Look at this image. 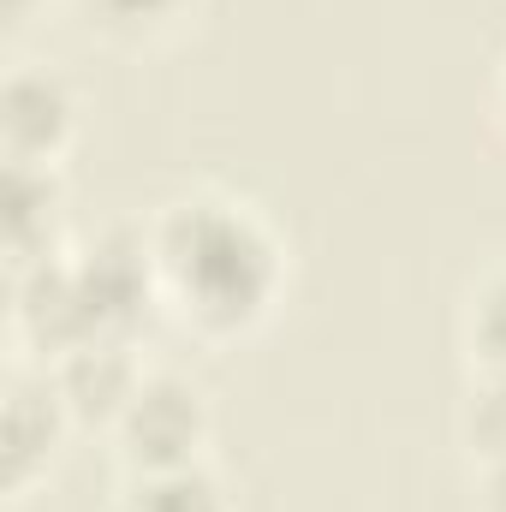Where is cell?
Wrapping results in <instances>:
<instances>
[{
    "label": "cell",
    "mask_w": 506,
    "mask_h": 512,
    "mask_svg": "<svg viewBox=\"0 0 506 512\" xmlns=\"http://www.w3.org/2000/svg\"><path fill=\"white\" fill-rule=\"evenodd\" d=\"M149 251L161 304L197 334H245L286 286V245L256 203L227 191H185L161 203L149 221Z\"/></svg>",
    "instance_id": "1"
},
{
    "label": "cell",
    "mask_w": 506,
    "mask_h": 512,
    "mask_svg": "<svg viewBox=\"0 0 506 512\" xmlns=\"http://www.w3.org/2000/svg\"><path fill=\"white\" fill-rule=\"evenodd\" d=\"M114 453L120 471H167V465H191L209 447V399L203 387L173 376V370H149L126 411L114 417Z\"/></svg>",
    "instance_id": "2"
},
{
    "label": "cell",
    "mask_w": 506,
    "mask_h": 512,
    "mask_svg": "<svg viewBox=\"0 0 506 512\" xmlns=\"http://www.w3.org/2000/svg\"><path fill=\"white\" fill-rule=\"evenodd\" d=\"M12 328L18 340L54 364L60 352L84 346L90 334H102L90 298H84V280H78V262L72 251H48V256H30V262H12Z\"/></svg>",
    "instance_id": "3"
},
{
    "label": "cell",
    "mask_w": 506,
    "mask_h": 512,
    "mask_svg": "<svg viewBox=\"0 0 506 512\" xmlns=\"http://www.w3.org/2000/svg\"><path fill=\"white\" fill-rule=\"evenodd\" d=\"M72 262H78V280H84V298H90L102 334H131L161 304L149 227H108L90 245H78Z\"/></svg>",
    "instance_id": "4"
},
{
    "label": "cell",
    "mask_w": 506,
    "mask_h": 512,
    "mask_svg": "<svg viewBox=\"0 0 506 512\" xmlns=\"http://www.w3.org/2000/svg\"><path fill=\"white\" fill-rule=\"evenodd\" d=\"M78 131V96L54 66L18 60L0 84V143L6 161H60Z\"/></svg>",
    "instance_id": "5"
},
{
    "label": "cell",
    "mask_w": 506,
    "mask_h": 512,
    "mask_svg": "<svg viewBox=\"0 0 506 512\" xmlns=\"http://www.w3.org/2000/svg\"><path fill=\"white\" fill-rule=\"evenodd\" d=\"M72 411L60 399V387L48 370H12L6 376V399H0V465H6V489H30L66 435Z\"/></svg>",
    "instance_id": "6"
},
{
    "label": "cell",
    "mask_w": 506,
    "mask_h": 512,
    "mask_svg": "<svg viewBox=\"0 0 506 512\" xmlns=\"http://www.w3.org/2000/svg\"><path fill=\"white\" fill-rule=\"evenodd\" d=\"M42 370L54 376L66 411H72V423H96V429H114V417L126 411V399L137 393V382L149 376L143 358L131 352V334H90L84 346L60 352Z\"/></svg>",
    "instance_id": "7"
},
{
    "label": "cell",
    "mask_w": 506,
    "mask_h": 512,
    "mask_svg": "<svg viewBox=\"0 0 506 512\" xmlns=\"http://www.w3.org/2000/svg\"><path fill=\"white\" fill-rule=\"evenodd\" d=\"M6 268L30 256L66 251L60 221H66V185L54 161H6Z\"/></svg>",
    "instance_id": "8"
},
{
    "label": "cell",
    "mask_w": 506,
    "mask_h": 512,
    "mask_svg": "<svg viewBox=\"0 0 506 512\" xmlns=\"http://www.w3.org/2000/svg\"><path fill=\"white\" fill-rule=\"evenodd\" d=\"M114 512H233V495L209 471V459H191L167 471H126L114 489Z\"/></svg>",
    "instance_id": "9"
},
{
    "label": "cell",
    "mask_w": 506,
    "mask_h": 512,
    "mask_svg": "<svg viewBox=\"0 0 506 512\" xmlns=\"http://www.w3.org/2000/svg\"><path fill=\"white\" fill-rule=\"evenodd\" d=\"M459 340L471 358V376H506V262L489 268L459 310Z\"/></svg>",
    "instance_id": "10"
},
{
    "label": "cell",
    "mask_w": 506,
    "mask_h": 512,
    "mask_svg": "<svg viewBox=\"0 0 506 512\" xmlns=\"http://www.w3.org/2000/svg\"><path fill=\"white\" fill-rule=\"evenodd\" d=\"M453 429L477 465L506 459V376H471L459 411H453Z\"/></svg>",
    "instance_id": "11"
},
{
    "label": "cell",
    "mask_w": 506,
    "mask_h": 512,
    "mask_svg": "<svg viewBox=\"0 0 506 512\" xmlns=\"http://www.w3.org/2000/svg\"><path fill=\"white\" fill-rule=\"evenodd\" d=\"M78 6H84V18H90L96 30H108V36H120V42H143V36L173 30L197 0H78Z\"/></svg>",
    "instance_id": "12"
},
{
    "label": "cell",
    "mask_w": 506,
    "mask_h": 512,
    "mask_svg": "<svg viewBox=\"0 0 506 512\" xmlns=\"http://www.w3.org/2000/svg\"><path fill=\"white\" fill-rule=\"evenodd\" d=\"M477 507L483 512H506V459L483 465V477H477Z\"/></svg>",
    "instance_id": "13"
},
{
    "label": "cell",
    "mask_w": 506,
    "mask_h": 512,
    "mask_svg": "<svg viewBox=\"0 0 506 512\" xmlns=\"http://www.w3.org/2000/svg\"><path fill=\"white\" fill-rule=\"evenodd\" d=\"M495 120L506 131V60H501V72H495Z\"/></svg>",
    "instance_id": "14"
},
{
    "label": "cell",
    "mask_w": 506,
    "mask_h": 512,
    "mask_svg": "<svg viewBox=\"0 0 506 512\" xmlns=\"http://www.w3.org/2000/svg\"><path fill=\"white\" fill-rule=\"evenodd\" d=\"M30 6H36V0H6V18L18 24V18H30Z\"/></svg>",
    "instance_id": "15"
}]
</instances>
